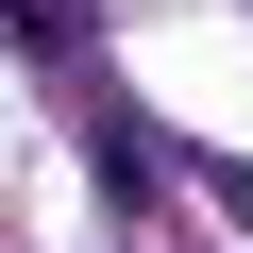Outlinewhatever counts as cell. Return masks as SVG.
<instances>
[{"label":"cell","instance_id":"obj_1","mask_svg":"<svg viewBox=\"0 0 253 253\" xmlns=\"http://www.w3.org/2000/svg\"><path fill=\"white\" fill-rule=\"evenodd\" d=\"M219 203H236V219H253V169H219Z\"/></svg>","mask_w":253,"mask_h":253}]
</instances>
